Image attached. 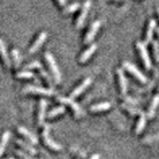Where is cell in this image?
I'll return each instance as SVG.
<instances>
[{"label":"cell","instance_id":"6da1fadb","mask_svg":"<svg viewBox=\"0 0 159 159\" xmlns=\"http://www.w3.org/2000/svg\"><path fill=\"white\" fill-rule=\"evenodd\" d=\"M45 59H46V62L48 64L50 70H51V73L53 75V78L55 80V82H56L57 84H59L62 80V76H61V72H60V70L58 68V65H57L56 61H55L53 55L49 52H46L45 53Z\"/></svg>","mask_w":159,"mask_h":159},{"label":"cell","instance_id":"7a4b0ae2","mask_svg":"<svg viewBox=\"0 0 159 159\" xmlns=\"http://www.w3.org/2000/svg\"><path fill=\"white\" fill-rule=\"evenodd\" d=\"M136 48L138 50L139 55H140V58H141L143 65L145 66L146 70H150L151 69V61H150V58H149V55L147 53L145 44H143L142 42H137Z\"/></svg>","mask_w":159,"mask_h":159},{"label":"cell","instance_id":"3957f363","mask_svg":"<svg viewBox=\"0 0 159 159\" xmlns=\"http://www.w3.org/2000/svg\"><path fill=\"white\" fill-rule=\"evenodd\" d=\"M49 130H50V127H49V125L46 124L43 129V139H44L45 144L55 151H60L62 149V145L57 142H55L53 139L49 136Z\"/></svg>","mask_w":159,"mask_h":159},{"label":"cell","instance_id":"277c9868","mask_svg":"<svg viewBox=\"0 0 159 159\" xmlns=\"http://www.w3.org/2000/svg\"><path fill=\"white\" fill-rule=\"evenodd\" d=\"M122 66H123L124 69L127 70V71L130 73L131 75H133V76L135 77L139 82H141L143 84L147 82L146 77L144 76V75L140 71H139V70L135 66H134V65H132L131 63H129V62H123Z\"/></svg>","mask_w":159,"mask_h":159},{"label":"cell","instance_id":"5b68a950","mask_svg":"<svg viewBox=\"0 0 159 159\" xmlns=\"http://www.w3.org/2000/svg\"><path fill=\"white\" fill-rule=\"evenodd\" d=\"M89 8H91V0H87V1L84 3L83 7H82V11H81V13H80L79 17L77 19L76 27L78 29L82 28L84 26V21H86V18L88 16V13H89Z\"/></svg>","mask_w":159,"mask_h":159},{"label":"cell","instance_id":"8992f818","mask_svg":"<svg viewBox=\"0 0 159 159\" xmlns=\"http://www.w3.org/2000/svg\"><path fill=\"white\" fill-rule=\"evenodd\" d=\"M99 27H101V22L99 21H94L92 23L91 27H89V29L88 30V32L86 34V36H84V44H89L93 41V38L96 37Z\"/></svg>","mask_w":159,"mask_h":159},{"label":"cell","instance_id":"52a82bcc","mask_svg":"<svg viewBox=\"0 0 159 159\" xmlns=\"http://www.w3.org/2000/svg\"><path fill=\"white\" fill-rule=\"evenodd\" d=\"M24 93H36V94H43V96H52L54 94V92L52 89L40 88V87H35V86H27L23 89Z\"/></svg>","mask_w":159,"mask_h":159},{"label":"cell","instance_id":"ba28073f","mask_svg":"<svg viewBox=\"0 0 159 159\" xmlns=\"http://www.w3.org/2000/svg\"><path fill=\"white\" fill-rule=\"evenodd\" d=\"M58 99H59V102H61L63 103H66V104H68L69 107H71L73 108L74 113H75V116H76V117H78V118L81 117V116H82V109H81V107H80V106H79L78 103H76L73 101V98L59 97Z\"/></svg>","mask_w":159,"mask_h":159},{"label":"cell","instance_id":"9c48e42d","mask_svg":"<svg viewBox=\"0 0 159 159\" xmlns=\"http://www.w3.org/2000/svg\"><path fill=\"white\" fill-rule=\"evenodd\" d=\"M47 36H48V34L46 32H41L39 35H38V37L36 38V40L34 41V43L32 44V46L30 47L29 49V53L30 54H34L35 52H37L38 51V49L40 48L43 45V43L46 41V39H47Z\"/></svg>","mask_w":159,"mask_h":159},{"label":"cell","instance_id":"30bf717a","mask_svg":"<svg viewBox=\"0 0 159 159\" xmlns=\"http://www.w3.org/2000/svg\"><path fill=\"white\" fill-rule=\"evenodd\" d=\"M92 84V79L91 78H87V79H84V81H83V83L80 84L79 87H77L76 89H74V91L72 92V93H71V96H70V98H77V97H79L80 94L81 93H83L84 92V89H86L89 84Z\"/></svg>","mask_w":159,"mask_h":159},{"label":"cell","instance_id":"8fae6325","mask_svg":"<svg viewBox=\"0 0 159 159\" xmlns=\"http://www.w3.org/2000/svg\"><path fill=\"white\" fill-rule=\"evenodd\" d=\"M46 108H47V102L46 99H40L39 102V113H38V123L39 126L44 125L45 116H46Z\"/></svg>","mask_w":159,"mask_h":159},{"label":"cell","instance_id":"7c38bea8","mask_svg":"<svg viewBox=\"0 0 159 159\" xmlns=\"http://www.w3.org/2000/svg\"><path fill=\"white\" fill-rule=\"evenodd\" d=\"M116 74L118 77V83H119V88H120V92L122 94H125L127 92V80L124 76L123 70L122 69H117Z\"/></svg>","mask_w":159,"mask_h":159},{"label":"cell","instance_id":"4fadbf2b","mask_svg":"<svg viewBox=\"0 0 159 159\" xmlns=\"http://www.w3.org/2000/svg\"><path fill=\"white\" fill-rule=\"evenodd\" d=\"M156 27V21L154 19H150L147 25L146 29V34H145V44H148L151 42L152 37H153V32Z\"/></svg>","mask_w":159,"mask_h":159},{"label":"cell","instance_id":"5bb4252c","mask_svg":"<svg viewBox=\"0 0 159 159\" xmlns=\"http://www.w3.org/2000/svg\"><path fill=\"white\" fill-rule=\"evenodd\" d=\"M97 50V45L96 44H92L87 50H84V53L81 55L80 57V62L81 63H86L88 60L93 56V54L96 52Z\"/></svg>","mask_w":159,"mask_h":159},{"label":"cell","instance_id":"9a60e30c","mask_svg":"<svg viewBox=\"0 0 159 159\" xmlns=\"http://www.w3.org/2000/svg\"><path fill=\"white\" fill-rule=\"evenodd\" d=\"M18 131L20 132V134H22L24 137H26L32 144H37L38 143L36 136H35L32 132H30L28 129H26L25 127H18Z\"/></svg>","mask_w":159,"mask_h":159},{"label":"cell","instance_id":"2e32d148","mask_svg":"<svg viewBox=\"0 0 159 159\" xmlns=\"http://www.w3.org/2000/svg\"><path fill=\"white\" fill-rule=\"evenodd\" d=\"M158 104H159V94H156V96L153 98L152 102L150 103V107H149V109H148V117L149 118H152L154 116H155V111H156Z\"/></svg>","mask_w":159,"mask_h":159},{"label":"cell","instance_id":"e0dca14e","mask_svg":"<svg viewBox=\"0 0 159 159\" xmlns=\"http://www.w3.org/2000/svg\"><path fill=\"white\" fill-rule=\"evenodd\" d=\"M0 50H1V56H2V59H3V62L5 64V66H6V67H10V66H11V62H10L8 53L6 51V47H5L4 41H3L2 39L0 40Z\"/></svg>","mask_w":159,"mask_h":159},{"label":"cell","instance_id":"ac0fdd59","mask_svg":"<svg viewBox=\"0 0 159 159\" xmlns=\"http://www.w3.org/2000/svg\"><path fill=\"white\" fill-rule=\"evenodd\" d=\"M111 107V103L106 102H101V103H97L93 104L91 107V111L93 112H98V111H107V109Z\"/></svg>","mask_w":159,"mask_h":159},{"label":"cell","instance_id":"d6986e66","mask_svg":"<svg viewBox=\"0 0 159 159\" xmlns=\"http://www.w3.org/2000/svg\"><path fill=\"white\" fill-rule=\"evenodd\" d=\"M145 123H146V116L144 113H140V117H139V120L137 122L136 129H135V133L136 134H140L141 131H143L144 127H145Z\"/></svg>","mask_w":159,"mask_h":159},{"label":"cell","instance_id":"ffe728a7","mask_svg":"<svg viewBox=\"0 0 159 159\" xmlns=\"http://www.w3.org/2000/svg\"><path fill=\"white\" fill-rule=\"evenodd\" d=\"M16 143L18 144V145L20 146V147H22L24 150H26L27 152H29V153H31V154H36L37 153V151H36V149H35L33 146H31L30 144H28V143H26V142H24L23 140H21V139H17L16 140Z\"/></svg>","mask_w":159,"mask_h":159},{"label":"cell","instance_id":"44dd1931","mask_svg":"<svg viewBox=\"0 0 159 159\" xmlns=\"http://www.w3.org/2000/svg\"><path fill=\"white\" fill-rule=\"evenodd\" d=\"M9 138H10V131H5L3 136H2V141H1V146H0V155H3L4 150H5V147H6L7 143L9 141Z\"/></svg>","mask_w":159,"mask_h":159},{"label":"cell","instance_id":"7402d4cb","mask_svg":"<svg viewBox=\"0 0 159 159\" xmlns=\"http://www.w3.org/2000/svg\"><path fill=\"white\" fill-rule=\"evenodd\" d=\"M65 111H66V109H65V107H63V106L55 107L50 112H48V118H53L55 116H58L59 114H62Z\"/></svg>","mask_w":159,"mask_h":159},{"label":"cell","instance_id":"603a6c76","mask_svg":"<svg viewBox=\"0 0 159 159\" xmlns=\"http://www.w3.org/2000/svg\"><path fill=\"white\" fill-rule=\"evenodd\" d=\"M12 59H13V63H14V67L18 68L20 66V63H21V58H20V54L17 49H13L12 50Z\"/></svg>","mask_w":159,"mask_h":159},{"label":"cell","instance_id":"cb8c5ba5","mask_svg":"<svg viewBox=\"0 0 159 159\" xmlns=\"http://www.w3.org/2000/svg\"><path fill=\"white\" fill-rule=\"evenodd\" d=\"M16 77L18 79H31L34 77V74L32 72L27 71V70H24V71H22V72L17 73Z\"/></svg>","mask_w":159,"mask_h":159},{"label":"cell","instance_id":"d4e9b609","mask_svg":"<svg viewBox=\"0 0 159 159\" xmlns=\"http://www.w3.org/2000/svg\"><path fill=\"white\" fill-rule=\"evenodd\" d=\"M152 48H153V54H154V57H155L156 62L159 63V43L157 41H153Z\"/></svg>","mask_w":159,"mask_h":159},{"label":"cell","instance_id":"484cf974","mask_svg":"<svg viewBox=\"0 0 159 159\" xmlns=\"http://www.w3.org/2000/svg\"><path fill=\"white\" fill-rule=\"evenodd\" d=\"M79 7H80V4L78 2H75L71 5H69V6H67L66 9L64 10V13H73L76 11V10H78Z\"/></svg>","mask_w":159,"mask_h":159},{"label":"cell","instance_id":"4316f807","mask_svg":"<svg viewBox=\"0 0 159 159\" xmlns=\"http://www.w3.org/2000/svg\"><path fill=\"white\" fill-rule=\"evenodd\" d=\"M40 70V73H41V75L44 77V79L46 80L47 81V83L49 84V86L51 87V88H53V81H52V78L49 76V74L45 71V70L43 69V68H41V69H39Z\"/></svg>","mask_w":159,"mask_h":159},{"label":"cell","instance_id":"83f0119b","mask_svg":"<svg viewBox=\"0 0 159 159\" xmlns=\"http://www.w3.org/2000/svg\"><path fill=\"white\" fill-rule=\"evenodd\" d=\"M42 68V65L40 62L38 61H33L32 63H30L28 65L25 66V70H30V69H41Z\"/></svg>","mask_w":159,"mask_h":159},{"label":"cell","instance_id":"f1b7e54d","mask_svg":"<svg viewBox=\"0 0 159 159\" xmlns=\"http://www.w3.org/2000/svg\"><path fill=\"white\" fill-rule=\"evenodd\" d=\"M15 153H16L18 156L21 157L22 159H35V158H33L32 156L28 155L27 153H25V152H23V151H21V150H16V151H15Z\"/></svg>","mask_w":159,"mask_h":159},{"label":"cell","instance_id":"f546056e","mask_svg":"<svg viewBox=\"0 0 159 159\" xmlns=\"http://www.w3.org/2000/svg\"><path fill=\"white\" fill-rule=\"evenodd\" d=\"M57 1L60 5H61V6H65L67 3V0H57Z\"/></svg>","mask_w":159,"mask_h":159},{"label":"cell","instance_id":"4dcf8cb0","mask_svg":"<svg viewBox=\"0 0 159 159\" xmlns=\"http://www.w3.org/2000/svg\"><path fill=\"white\" fill-rule=\"evenodd\" d=\"M99 158H101V155L97 153V154H93V155L91 158H89V159H99Z\"/></svg>","mask_w":159,"mask_h":159},{"label":"cell","instance_id":"1f68e13d","mask_svg":"<svg viewBox=\"0 0 159 159\" xmlns=\"http://www.w3.org/2000/svg\"><path fill=\"white\" fill-rule=\"evenodd\" d=\"M156 32H157V37H158V39H159V28L156 29Z\"/></svg>","mask_w":159,"mask_h":159},{"label":"cell","instance_id":"d6a6232c","mask_svg":"<svg viewBox=\"0 0 159 159\" xmlns=\"http://www.w3.org/2000/svg\"><path fill=\"white\" fill-rule=\"evenodd\" d=\"M157 13H158V15H159V8L157 9Z\"/></svg>","mask_w":159,"mask_h":159},{"label":"cell","instance_id":"836d02e7","mask_svg":"<svg viewBox=\"0 0 159 159\" xmlns=\"http://www.w3.org/2000/svg\"><path fill=\"white\" fill-rule=\"evenodd\" d=\"M7 159H14V158H7Z\"/></svg>","mask_w":159,"mask_h":159},{"label":"cell","instance_id":"e575fe53","mask_svg":"<svg viewBox=\"0 0 159 159\" xmlns=\"http://www.w3.org/2000/svg\"><path fill=\"white\" fill-rule=\"evenodd\" d=\"M158 91H159V87H158Z\"/></svg>","mask_w":159,"mask_h":159}]
</instances>
